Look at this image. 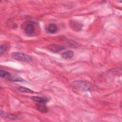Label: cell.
I'll return each instance as SVG.
<instances>
[{
  "label": "cell",
  "mask_w": 122,
  "mask_h": 122,
  "mask_svg": "<svg viewBox=\"0 0 122 122\" xmlns=\"http://www.w3.org/2000/svg\"><path fill=\"white\" fill-rule=\"evenodd\" d=\"M69 26L72 30L77 31H80L82 27V25L81 23L75 20L70 21L69 22Z\"/></svg>",
  "instance_id": "obj_6"
},
{
  "label": "cell",
  "mask_w": 122,
  "mask_h": 122,
  "mask_svg": "<svg viewBox=\"0 0 122 122\" xmlns=\"http://www.w3.org/2000/svg\"><path fill=\"white\" fill-rule=\"evenodd\" d=\"M0 116L3 118H5L9 119H12V120H17V119H20V117L16 114L7 113L3 112L2 111H1L0 112Z\"/></svg>",
  "instance_id": "obj_7"
},
{
  "label": "cell",
  "mask_w": 122,
  "mask_h": 122,
  "mask_svg": "<svg viewBox=\"0 0 122 122\" xmlns=\"http://www.w3.org/2000/svg\"><path fill=\"white\" fill-rule=\"evenodd\" d=\"M11 57L17 61H25V62H30L32 61V59L31 56L21 52H14L11 54Z\"/></svg>",
  "instance_id": "obj_3"
},
{
  "label": "cell",
  "mask_w": 122,
  "mask_h": 122,
  "mask_svg": "<svg viewBox=\"0 0 122 122\" xmlns=\"http://www.w3.org/2000/svg\"><path fill=\"white\" fill-rule=\"evenodd\" d=\"M74 56V52L71 51H68L62 53L61 56L64 59H70Z\"/></svg>",
  "instance_id": "obj_12"
},
{
  "label": "cell",
  "mask_w": 122,
  "mask_h": 122,
  "mask_svg": "<svg viewBox=\"0 0 122 122\" xmlns=\"http://www.w3.org/2000/svg\"><path fill=\"white\" fill-rule=\"evenodd\" d=\"M71 85L74 88L84 92H91L94 88L92 83L85 81H73Z\"/></svg>",
  "instance_id": "obj_1"
},
{
  "label": "cell",
  "mask_w": 122,
  "mask_h": 122,
  "mask_svg": "<svg viewBox=\"0 0 122 122\" xmlns=\"http://www.w3.org/2000/svg\"><path fill=\"white\" fill-rule=\"evenodd\" d=\"M16 90H17L18 91H19L20 92H25V93H34L35 92L28 88H26V87H23V86H18V87H16L15 88Z\"/></svg>",
  "instance_id": "obj_11"
},
{
  "label": "cell",
  "mask_w": 122,
  "mask_h": 122,
  "mask_svg": "<svg viewBox=\"0 0 122 122\" xmlns=\"http://www.w3.org/2000/svg\"><path fill=\"white\" fill-rule=\"evenodd\" d=\"M31 99L36 102H37L38 103H46L48 100L47 98L40 97V96H32L31 97Z\"/></svg>",
  "instance_id": "obj_9"
},
{
  "label": "cell",
  "mask_w": 122,
  "mask_h": 122,
  "mask_svg": "<svg viewBox=\"0 0 122 122\" xmlns=\"http://www.w3.org/2000/svg\"><path fill=\"white\" fill-rule=\"evenodd\" d=\"M0 76L1 77L10 81H24V80L22 78H21L20 77L11 75L9 72L2 70H0Z\"/></svg>",
  "instance_id": "obj_4"
},
{
  "label": "cell",
  "mask_w": 122,
  "mask_h": 122,
  "mask_svg": "<svg viewBox=\"0 0 122 122\" xmlns=\"http://www.w3.org/2000/svg\"><path fill=\"white\" fill-rule=\"evenodd\" d=\"M39 28L38 24L34 21H29L27 23L24 28L26 34L29 36H34L38 32L37 29Z\"/></svg>",
  "instance_id": "obj_2"
},
{
  "label": "cell",
  "mask_w": 122,
  "mask_h": 122,
  "mask_svg": "<svg viewBox=\"0 0 122 122\" xmlns=\"http://www.w3.org/2000/svg\"><path fill=\"white\" fill-rule=\"evenodd\" d=\"M7 47L5 45H1L0 46V54L2 55L7 51Z\"/></svg>",
  "instance_id": "obj_13"
},
{
  "label": "cell",
  "mask_w": 122,
  "mask_h": 122,
  "mask_svg": "<svg viewBox=\"0 0 122 122\" xmlns=\"http://www.w3.org/2000/svg\"><path fill=\"white\" fill-rule=\"evenodd\" d=\"M47 30L48 32L54 34L55 33L57 30V26L54 23H51L47 28Z\"/></svg>",
  "instance_id": "obj_10"
},
{
  "label": "cell",
  "mask_w": 122,
  "mask_h": 122,
  "mask_svg": "<svg viewBox=\"0 0 122 122\" xmlns=\"http://www.w3.org/2000/svg\"><path fill=\"white\" fill-rule=\"evenodd\" d=\"M65 48L64 47H63V46H61V45L56 44H50V45H48L47 47V49L49 51H50L53 52H60V51L63 50Z\"/></svg>",
  "instance_id": "obj_5"
},
{
  "label": "cell",
  "mask_w": 122,
  "mask_h": 122,
  "mask_svg": "<svg viewBox=\"0 0 122 122\" xmlns=\"http://www.w3.org/2000/svg\"><path fill=\"white\" fill-rule=\"evenodd\" d=\"M36 107L37 109L41 112L46 113L48 112V109L46 105H45V103L38 102L36 105Z\"/></svg>",
  "instance_id": "obj_8"
}]
</instances>
